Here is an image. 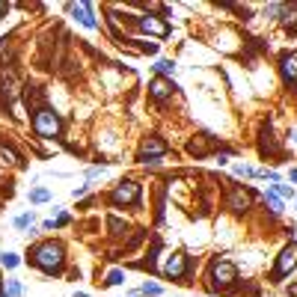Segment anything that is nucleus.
I'll use <instances>...</instances> for the list:
<instances>
[{
  "instance_id": "obj_1",
  "label": "nucleus",
  "mask_w": 297,
  "mask_h": 297,
  "mask_svg": "<svg viewBox=\"0 0 297 297\" xmlns=\"http://www.w3.org/2000/svg\"><path fill=\"white\" fill-rule=\"evenodd\" d=\"M33 262H36L42 271L54 274V271L62 268V247H59V244H42V247H36Z\"/></svg>"
},
{
  "instance_id": "obj_2",
  "label": "nucleus",
  "mask_w": 297,
  "mask_h": 297,
  "mask_svg": "<svg viewBox=\"0 0 297 297\" xmlns=\"http://www.w3.org/2000/svg\"><path fill=\"white\" fill-rule=\"evenodd\" d=\"M33 128H36V134H39V137H57V134H59V128H62V122H59V116H57L54 110L42 107V110L33 116Z\"/></svg>"
},
{
  "instance_id": "obj_3",
  "label": "nucleus",
  "mask_w": 297,
  "mask_h": 297,
  "mask_svg": "<svg viewBox=\"0 0 297 297\" xmlns=\"http://www.w3.org/2000/svg\"><path fill=\"white\" fill-rule=\"evenodd\" d=\"M110 199H113L116 205H131V202L140 199V184H137V181H122V184L113 190Z\"/></svg>"
},
{
  "instance_id": "obj_4",
  "label": "nucleus",
  "mask_w": 297,
  "mask_h": 297,
  "mask_svg": "<svg viewBox=\"0 0 297 297\" xmlns=\"http://www.w3.org/2000/svg\"><path fill=\"white\" fill-rule=\"evenodd\" d=\"M297 268V244H289L283 253H280V262H277V277H286Z\"/></svg>"
},
{
  "instance_id": "obj_5",
  "label": "nucleus",
  "mask_w": 297,
  "mask_h": 297,
  "mask_svg": "<svg viewBox=\"0 0 297 297\" xmlns=\"http://www.w3.org/2000/svg\"><path fill=\"white\" fill-rule=\"evenodd\" d=\"M211 274H214V283H217L220 289H226V286L235 283V265H232V262H217Z\"/></svg>"
},
{
  "instance_id": "obj_6",
  "label": "nucleus",
  "mask_w": 297,
  "mask_h": 297,
  "mask_svg": "<svg viewBox=\"0 0 297 297\" xmlns=\"http://www.w3.org/2000/svg\"><path fill=\"white\" fill-rule=\"evenodd\" d=\"M164 152H167V143L158 140V137H149V140H143V146H140V161L149 164V158H158V155H164Z\"/></svg>"
},
{
  "instance_id": "obj_7",
  "label": "nucleus",
  "mask_w": 297,
  "mask_h": 297,
  "mask_svg": "<svg viewBox=\"0 0 297 297\" xmlns=\"http://www.w3.org/2000/svg\"><path fill=\"white\" fill-rule=\"evenodd\" d=\"M184 268H187V259H184V253H173V256L167 259V265H164V274H167L170 280H178V277L184 274Z\"/></svg>"
},
{
  "instance_id": "obj_8",
  "label": "nucleus",
  "mask_w": 297,
  "mask_h": 297,
  "mask_svg": "<svg viewBox=\"0 0 297 297\" xmlns=\"http://www.w3.org/2000/svg\"><path fill=\"white\" fill-rule=\"evenodd\" d=\"M68 12H71V15H77L83 27H89V30H95V27H98V24H95V18H92V12H89V3H68Z\"/></svg>"
},
{
  "instance_id": "obj_9",
  "label": "nucleus",
  "mask_w": 297,
  "mask_h": 297,
  "mask_svg": "<svg viewBox=\"0 0 297 297\" xmlns=\"http://www.w3.org/2000/svg\"><path fill=\"white\" fill-rule=\"evenodd\" d=\"M140 30L143 33H152V36H170V27L161 21V18H140Z\"/></svg>"
},
{
  "instance_id": "obj_10",
  "label": "nucleus",
  "mask_w": 297,
  "mask_h": 297,
  "mask_svg": "<svg viewBox=\"0 0 297 297\" xmlns=\"http://www.w3.org/2000/svg\"><path fill=\"white\" fill-rule=\"evenodd\" d=\"M250 202H253V196H250L247 190H241V187L232 190V196H229V208H232V211H247Z\"/></svg>"
},
{
  "instance_id": "obj_11",
  "label": "nucleus",
  "mask_w": 297,
  "mask_h": 297,
  "mask_svg": "<svg viewBox=\"0 0 297 297\" xmlns=\"http://www.w3.org/2000/svg\"><path fill=\"white\" fill-rule=\"evenodd\" d=\"M173 89H176V86H173L170 80H164V77H155V80L149 83V92H152V95H155L158 101H161V98H167V95H170Z\"/></svg>"
},
{
  "instance_id": "obj_12",
  "label": "nucleus",
  "mask_w": 297,
  "mask_h": 297,
  "mask_svg": "<svg viewBox=\"0 0 297 297\" xmlns=\"http://www.w3.org/2000/svg\"><path fill=\"white\" fill-rule=\"evenodd\" d=\"M283 77L289 83H297V54H286L283 57Z\"/></svg>"
},
{
  "instance_id": "obj_13",
  "label": "nucleus",
  "mask_w": 297,
  "mask_h": 297,
  "mask_svg": "<svg viewBox=\"0 0 297 297\" xmlns=\"http://www.w3.org/2000/svg\"><path fill=\"white\" fill-rule=\"evenodd\" d=\"M0 164H6V167H12V164H21V161H18V155H15V149H9V146H3V143H0Z\"/></svg>"
},
{
  "instance_id": "obj_14",
  "label": "nucleus",
  "mask_w": 297,
  "mask_h": 297,
  "mask_svg": "<svg viewBox=\"0 0 297 297\" xmlns=\"http://www.w3.org/2000/svg\"><path fill=\"white\" fill-rule=\"evenodd\" d=\"M265 202H268V208H271L274 214H280V211H283V199H280L274 190H271V193H265Z\"/></svg>"
},
{
  "instance_id": "obj_15",
  "label": "nucleus",
  "mask_w": 297,
  "mask_h": 297,
  "mask_svg": "<svg viewBox=\"0 0 297 297\" xmlns=\"http://www.w3.org/2000/svg\"><path fill=\"white\" fill-rule=\"evenodd\" d=\"M6 295H9V297H21V283H18V280H6Z\"/></svg>"
},
{
  "instance_id": "obj_16",
  "label": "nucleus",
  "mask_w": 297,
  "mask_h": 297,
  "mask_svg": "<svg viewBox=\"0 0 297 297\" xmlns=\"http://www.w3.org/2000/svg\"><path fill=\"white\" fill-rule=\"evenodd\" d=\"M155 68H158L161 74H173V71H176V65H173L170 59H158V62H155Z\"/></svg>"
},
{
  "instance_id": "obj_17",
  "label": "nucleus",
  "mask_w": 297,
  "mask_h": 297,
  "mask_svg": "<svg viewBox=\"0 0 297 297\" xmlns=\"http://www.w3.org/2000/svg\"><path fill=\"white\" fill-rule=\"evenodd\" d=\"M30 202H48V190H45V187H36V190L30 193Z\"/></svg>"
},
{
  "instance_id": "obj_18",
  "label": "nucleus",
  "mask_w": 297,
  "mask_h": 297,
  "mask_svg": "<svg viewBox=\"0 0 297 297\" xmlns=\"http://www.w3.org/2000/svg\"><path fill=\"white\" fill-rule=\"evenodd\" d=\"M30 223H33V211H27V214H21V217H15V226H18V229H27Z\"/></svg>"
},
{
  "instance_id": "obj_19",
  "label": "nucleus",
  "mask_w": 297,
  "mask_h": 297,
  "mask_svg": "<svg viewBox=\"0 0 297 297\" xmlns=\"http://www.w3.org/2000/svg\"><path fill=\"white\" fill-rule=\"evenodd\" d=\"M122 283H125L122 271H110V277H107V286H122Z\"/></svg>"
},
{
  "instance_id": "obj_20",
  "label": "nucleus",
  "mask_w": 297,
  "mask_h": 297,
  "mask_svg": "<svg viewBox=\"0 0 297 297\" xmlns=\"http://www.w3.org/2000/svg\"><path fill=\"white\" fill-rule=\"evenodd\" d=\"M143 295H146V297H158V295H161V286H155V283H146V286H143Z\"/></svg>"
},
{
  "instance_id": "obj_21",
  "label": "nucleus",
  "mask_w": 297,
  "mask_h": 297,
  "mask_svg": "<svg viewBox=\"0 0 297 297\" xmlns=\"http://www.w3.org/2000/svg\"><path fill=\"white\" fill-rule=\"evenodd\" d=\"M235 173H238V176H244V178L256 176V170H250V167H244V164H238V167H235Z\"/></svg>"
},
{
  "instance_id": "obj_22",
  "label": "nucleus",
  "mask_w": 297,
  "mask_h": 297,
  "mask_svg": "<svg viewBox=\"0 0 297 297\" xmlns=\"http://www.w3.org/2000/svg\"><path fill=\"white\" fill-rule=\"evenodd\" d=\"M274 193H280V196H295L289 184H274Z\"/></svg>"
},
{
  "instance_id": "obj_23",
  "label": "nucleus",
  "mask_w": 297,
  "mask_h": 297,
  "mask_svg": "<svg viewBox=\"0 0 297 297\" xmlns=\"http://www.w3.org/2000/svg\"><path fill=\"white\" fill-rule=\"evenodd\" d=\"M3 265H6V268H18V256H15V253H6V256H3Z\"/></svg>"
},
{
  "instance_id": "obj_24",
  "label": "nucleus",
  "mask_w": 297,
  "mask_h": 297,
  "mask_svg": "<svg viewBox=\"0 0 297 297\" xmlns=\"http://www.w3.org/2000/svg\"><path fill=\"white\" fill-rule=\"evenodd\" d=\"M289 176H292V181H297V170H292V173H289Z\"/></svg>"
},
{
  "instance_id": "obj_25",
  "label": "nucleus",
  "mask_w": 297,
  "mask_h": 297,
  "mask_svg": "<svg viewBox=\"0 0 297 297\" xmlns=\"http://www.w3.org/2000/svg\"><path fill=\"white\" fill-rule=\"evenodd\" d=\"M3 12H6V6H3V3H0V18H3Z\"/></svg>"
},
{
  "instance_id": "obj_26",
  "label": "nucleus",
  "mask_w": 297,
  "mask_h": 297,
  "mask_svg": "<svg viewBox=\"0 0 297 297\" xmlns=\"http://www.w3.org/2000/svg\"><path fill=\"white\" fill-rule=\"evenodd\" d=\"M74 297H86V292H77V295H74Z\"/></svg>"
},
{
  "instance_id": "obj_27",
  "label": "nucleus",
  "mask_w": 297,
  "mask_h": 297,
  "mask_svg": "<svg viewBox=\"0 0 297 297\" xmlns=\"http://www.w3.org/2000/svg\"><path fill=\"white\" fill-rule=\"evenodd\" d=\"M0 297H9V295H0Z\"/></svg>"
}]
</instances>
